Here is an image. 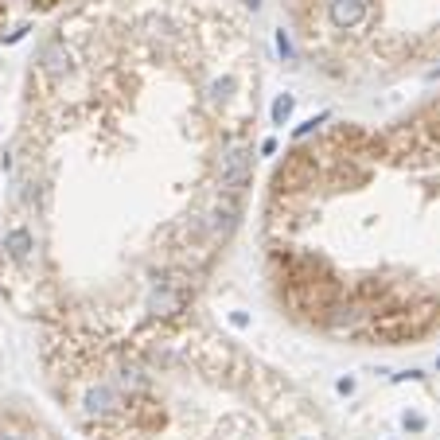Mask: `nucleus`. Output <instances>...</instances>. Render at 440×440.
Segmentation results:
<instances>
[{"mask_svg":"<svg viewBox=\"0 0 440 440\" xmlns=\"http://www.w3.org/2000/svg\"><path fill=\"white\" fill-rule=\"evenodd\" d=\"M0 246L8 250V257H12V262H27V257H32V250H36V238H32V230L16 227V230H8V234H4V242H0Z\"/></svg>","mask_w":440,"mask_h":440,"instance_id":"f257e3e1","label":"nucleus"},{"mask_svg":"<svg viewBox=\"0 0 440 440\" xmlns=\"http://www.w3.org/2000/svg\"><path fill=\"white\" fill-rule=\"evenodd\" d=\"M300 440H308V437H300Z\"/></svg>","mask_w":440,"mask_h":440,"instance_id":"7ed1b4c3","label":"nucleus"},{"mask_svg":"<svg viewBox=\"0 0 440 440\" xmlns=\"http://www.w3.org/2000/svg\"><path fill=\"white\" fill-rule=\"evenodd\" d=\"M288 113H292V97H277L273 102V125H285Z\"/></svg>","mask_w":440,"mask_h":440,"instance_id":"f03ea898","label":"nucleus"}]
</instances>
